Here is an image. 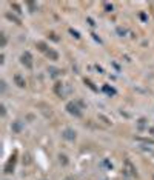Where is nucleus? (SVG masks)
Wrapping results in <instances>:
<instances>
[{
    "label": "nucleus",
    "instance_id": "nucleus-1",
    "mask_svg": "<svg viewBox=\"0 0 154 180\" xmlns=\"http://www.w3.org/2000/svg\"><path fill=\"white\" fill-rule=\"evenodd\" d=\"M54 91H56V94H57L60 99H66L68 95H71L73 86H71L69 83H62V82H59V83H56V86H54Z\"/></svg>",
    "mask_w": 154,
    "mask_h": 180
},
{
    "label": "nucleus",
    "instance_id": "nucleus-2",
    "mask_svg": "<svg viewBox=\"0 0 154 180\" xmlns=\"http://www.w3.org/2000/svg\"><path fill=\"white\" fill-rule=\"evenodd\" d=\"M123 176H126V177H136L137 176V169H136V166L131 163V160H125L123 163Z\"/></svg>",
    "mask_w": 154,
    "mask_h": 180
},
{
    "label": "nucleus",
    "instance_id": "nucleus-3",
    "mask_svg": "<svg viewBox=\"0 0 154 180\" xmlns=\"http://www.w3.org/2000/svg\"><path fill=\"white\" fill-rule=\"evenodd\" d=\"M66 111H68L71 116H74V117H82V109L79 108V105H77L76 102H69V103L66 105Z\"/></svg>",
    "mask_w": 154,
    "mask_h": 180
},
{
    "label": "nucleus",
    "instance_id": "nucleus-4",
    "mask_svg": "<svg viewBox=\"0 0 154 180\" xmlns=\"http://www.w3.org/2000/svg\"><path fill=\"white\" fill-rule=\"evenodd\" d=\"M20 62H22V65H25L28 69H31L33 68V55L29 54L28 51H25L22 57H20Z\"/></svg>",
    "mask_w": 154,
    "mask_h": 180
},
{
    "label": "nucleus",
    "instance_id": "nucleus-5",
    "mask_svg": "<svg viewBox=\"0 0 154 180\" xmlns=\"http://www.w3.org/2000/svg\"><path fill=\"white\" fill-rule=\"evenodd\" d=\"M62 137L65 139V140H69V142H74L77 137V132L74 129H71V128H66V129H63V132H62Z\"/></svg>",
    "mask_w": 154,
    "mask_h": 180
},
{
    "label": "nucleus",
    "instance_id": "nucleus-6",
    "mask_svg": "<svg viewBox=\"0 0 154 180\" xmlns=\"http://www.w3.org/2000/svg\"><path fill=\"white\" fill-rule=\"evenodd\" d=\"M14 163H16V157L13 156V157L9 159V162L6 163V166H5V172H6V174L13 172V169H14Z\"/></svg>",
    "mask_w": 154,
    "mask_h": 180
},
{
    "label": "nucleus",
    "instance_id": "nucleus-7",
    "mask_svg": "<svg viewBox=\"0 0 154 180\" xmlns=\"http://www.w3.org/2000/svg\"><path fill=\"white\" fill-rule=\"evenodd\" d=\"M14 82H16V85H17L19 88H25V85H26L25 79H23L20 74H16V75H14Z\"/></svg>",
    "mask_w": 154,
    "mask_h": 180
},
{
    "label": "nucleus",
    "instance_id": "nucleus-8",
    "mask_svg": "<svg viewBox=\"0 0 154 180\" xmlns=\"http://www.w3.org/2000/svg\"><path fill=\"white\" fill-rule=\"evenodd\" d=\"M6 18H9V20H13V22H14V23H17V25H20V23H22V20H20V18L17 17V16H14V14H11V13H8V14H6Z\"/></svg>",
    "mask_w": 154,
    "mask_h": 180
},
{
    "label": "nucleus",
    "instance_id": "nucleus-9",
    "mask_svg": "<svg viewBox=\"0 0 154 180\" xmlns=\"http://www.w3.org/2000/svg\"><path fill=\"white\" fill-rule=\"evenodd\" d=\"M48 72L51 74V77H57L59 74H62V71H60V69H57V68H53V66H49V68H48Z\"/></svg>",
    "mask_w": 154,
    "mask_h": 180
},
{
    "label": "nucleus",
    "instance_id": "nucleus-10",
    "mask_svg": "<svg viewBox=\"0 0 154 180\" xmlns=\"http://www.w3.org/2000/svg\"><path fill=\"white\" fill-rule=\"evenodd\" d=\"M46 55H48V57H49L51 60H57V59H59V54L56 53V51H53V49H48Z\"/></svg>",
    "mask_w": 154,
    "mask_h": 180
},
{
    "label": "nucleus",
    "instance_id": "nucleus-11",
    "mask_svg": "<svg viewBox=\"0 0 154 180\" xmlns=\"http://www.w3.org/2000/svg\"><path fill=\"white\" fill-rule=\"evenodd\" d=\"M37 46H38V49H40V51H45V53H48V46H46V43H43V42H38Z\"/></svg>",
    "mask_w": 154,
    "mask_h": 180
},
{
    "label": "nucleus",
    "instance_id": "nucleus-12",
    "mask_svg": "<svg viewBox=\"0 0 154 180\" xmlns=\"http://www.w3.org/2000/svg\"><path fill=\"white\" fill-rule=\"evenodd\" d=\"M0 37H2V43H0V46L3 48V46H6V42H8V39H6V36H5L3 33L0 34Z\"/></svg>",
    "mask_w": 154,
    "mask_h": 180
},
{
    "label": "nucleus",
    "instance_id": "nucleus-13",
    "mask_svg": "<svg viewBox=\"0 0 154 180\" xmlns=\"http://www.w3.org/2000/svg\"><path fill=\"white\" fill-rule=\"evenodd\" d=\"M28 6H29L31 13H34V11L37 9V6H36V3H34V2H28Z\"/></svg>",
    "mask_w": 154,
    "mask_h": 180
},
{
    "label": "nucleus",
    "instance_id": "nucleus-14",
    "mask_svg": "<svg viewBox=\"0 0 154 180\" xmlns=\"http://www.w3.org/2000/svg\"><path fill=\"white\" fill-rule=\"evenodd\" d=\"M13 129H14V131H17V132H19L20 129H22V125H20V122H16V123H14V125H13Z\"/></svg>",
    "mask_w": 154,
    "mask_h": 180
},
{
    "label": "nucleus",
    "instance_id": "nucleus-15",
    "mask_svg": "<svg viewBox=\"0 0 154 180\" xmlns=\"http://www.w3.org/2000/svg\"><path fill=\"white\" fill-rule=\"evenodd\" d=\"M117 33H119L120 36H123V34L126 33V29H125V28H122V26H119V28H117Z\"/></svg>",
    "mask_w": 154,
    "mask_h": 180
},
{
    "label": "nucleus",
    "instance_id": "nucleus-16",
    "mask_svg": "<svg viewBox=\"0 0 154 180\" xmlns=\"http://www.w3.org/2000/svg\"><path fill=\"white\" fill-rule=\"evenodd\" d=\"M11 6H13V8H14V9H16V13H22V11H20V6L19 5H17V3H11Z\"/></svg>",
    "mask_w": 154,
    "mask_h": 180
},
{
    "label": "nucleus",
    "instance_id": "nucleus-17",
    "mask_svg": "<svg viewBox=\"0 0 154 180\" xmlns=\"http://www.w3.org/2000/svg\"><path fill=\"white\" fill-rule=\"evenodd\" d=\"M103 90H105V92H108V94H114V92H116V91L113 90V88H110V86H105Z\"/></svg>",
    "mask_w": 154,
    "mask_h": 180
},
{
    "label": "nucleus",
    "instance_id": "nucleus-18",
    "mask_svg": "<svg viewBox=\"0 0 154 180\" xmlns=\"http://www.w3.org/2000/svg\"><path fill=\"white\" fill-rule=\"evenodd\" d=\"M105 9L110 13V11H113V5H110V3H105Z\"/></svg>",
    "mask_w": 154,
    "mask_h": 180
},
{
    "label": "nucleus",
    "instance_id": "nucleus-19",
    "mask_svg": "<svg viewBox=\"0 0 154 180\" xmlns=\"http://www.w3.org/2000/svg\"><path fill=\"white\" fill-rule=\"evenodd\" d=\"M59 159H60V162L63 163V165H66V162H68V160H66V156H60Z\"/></svg>",
    "mask_w": 154,
    "mask_h": 180
},
{
    "label": "nucleus",
    "instance_id": "nucleus-20",
    "mask_svg": "<svg viewBox=\"0 0 154 180\" xmlns=\"http://www.w3.org/2000/svg\"><path fill=\"white\" fill-rule=\"evenodd\" d=\"M69 33L76 37V39H79V37H80V36H79V33H77V31H74V29H69Z\"/></svg>",
    "mask_w": 154,
    "mask_h": 180
},
{
    "label": "nucleus",
    "instance_id": "nucleus-21",
    "mask_svg": "<svg viewBox=\"0 0 154 180\" xmlns=\"http://www.w3.org/2000/svg\"><path fill=\"white\" fill-rule=\"evenodd\" d=\"M0 85H2V92H3V91L6 90V83H5V82L2 80V82H0Z\"/></svg>",
    "mask_w": 154,
    "mask_h": 180
},
{
    "label": "nucleus",
    "instance_id": "nucleus-22",
    "mask_svg": "<svg viewBox=\"0 0 154 180\" xmlns=\"http://www.w3.org/2000/svg\"><path fill=\"white\" fill-rule=\"evenodd\" d=\"M63 180H74V179H73V177H65Z\"/></svg>",
    "mask_w": 154,
    "mask_h": 180
},
{
    "label": "nucleus",
    "instance_id": "nucleus-23",
    "mask_svg": "<svg viewBox=\"0 0 154 180\" xmlns=\"http://www.w3.org/2000/svg\"><path fill=\"white\" fill-rule=\"evenodd\" d=\"M150 132H151V134H154V128H151V129H150Z\"/></svg>",
    "mask_w": 154,
    "mask_h": 180
},
{
    "label": "nucleus",
    "instance_id": "nucleus-24",
    "mask_svg": "<svg viewBox=\"0 0 154 180\" xmlns=\"http://www.w3.org/2000/svg\"><path fill=\"white\" fill-rule=\"evenodd\" d=\"M153 180H154V177H153Z\"/></svg>",
    "mask_w": 154,
    "mask_h": 180
}]
</instances>
